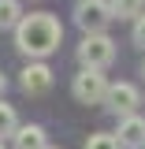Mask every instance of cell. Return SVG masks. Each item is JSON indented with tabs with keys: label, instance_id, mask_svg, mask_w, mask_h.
<instances>
[{
	"label": "cell",
	"instance_id": "2",
	"mask_svg": "<svg viewBox=\"0 0 145 149\" xmlns=\"http://www.w3.org/2000/svg\"><path fill=\"white\" fill-rule=\"evenodd\" d=\"M74 97H78L82 104H101V101L108 97V82H104V74L97 71V67H86V71L74 78Z\"/></svg>",
	"mask_w": 145,
	"mask_h": 149
},
{
	"label": "cell",
	"instance_id": "4",
	"mask_svg": "<svg viewBox=\"0 0 145 149\" xmlns=\"http://www.w3.org/2000/svg\"><path fill=\"white\" fill-rule=\"evenodd\" d=\"M108 19H112V4H104V0H82L78 4V26L89 34H101L108 26Z\"/></svg>",
	"mask_w": 145,
	"mask_h": 149
},
{
	"label": "cell",
	"instance_id": "8",
	"mask_svg": "<svg viewBox=\"0 0 145 149\" xmlns=\"http://www.w3.org/2000/svg\"><path fill=\"white\" fill-rule=\"evenodd\" d=\"M15 149H45V130H41V127L15 130Z\"/></svg>",
	"mask_w": 145,
	"mask_h": 149
},
{
	"label": "cell",
	"instance_id": "5",
	"mask_svg": "<svg viewBox=\"0 0 145 149\" xmlns=\"http://www.w3.org/2000/svg\"><path fill=\"white\" fill-rule=\"evenodd\" d=\"M104 101H108L112 112H119V116L127 119L130 112L138 108V90H134L130 82H115V86H108V97H104Z\"/></svg>",
	"mask_w": 145,
	"mask_h": 149
},
{
	"label": "cell",
	"instance_id": "3",
	"mask_svg": "<svg viewBox=\"0 0 145 149\" xmlns=\"http://www.w3.org/2000/svg\"><path fill=\"white\" fill-rule=\"evenodd\" d=\"M112 56H115V49H112V37H104V34H89L78 45V60L86 67H97V71L104 63H112Z\"/></svg>",
	"mask_w": 145,
	"mask_h": 149
},
{
	"label": "cell",
	"instance_id": "7",
	"mask_svg": "<svg viewBox=\"0 0 145 149\" xmlns=\"http://www.w3.org/2000/svg\"><path fill=\"white\" fill-rule=\"evenodd\" d=\"M119 146H127V149L145 146V119L142 116H127L119 123Z\"/></svg>",
	"mask_w": 145,
	"mask_h": 149
},
{
	"label": "cell",
	"instance_id": "14",
	"mask_svg": "<svg viewBox=\"0 0 145 149\" xmlns=\"http://www.w3.org/2000/svg\"><path fill=\"white\" fill-rule=\"evenodd\" d=\"M4 86H8V82H4V74H0V93H4Z\"/></svg>",
	"mask_w": 145,
	"mask_h": 149
},
{
	"label": "cell",
	"instance_id": "11",
	"mask_svg": "<svg viewBox=\"0 0 145 149\" xmlns=\"http://www.w3.org/2000/svg\"><path fill=\"white\" fill-rule=\"evenodd\" d=\"M11 130H15V108L0 101V138H4V134H11Z\"/></svg>",
	"mask_w": 145,
	"mask_h": 149
},
{
	"label": "cell",
	"instance_id": "12",
	"mask_svg": "<svg viewBox=\"0 0 145 149\" xmlns=\"http://www.w3.org/2000/svg\"><path fill=\"white\" fill-rule=\"evenodd\" d=\"M86 149H119V138H112V134H93Z\"/></svg>",
	"mask_w": 145,
	"mask_h": 149
},
{
	"label": "cell",
	"instance_id": "13",
	"mask_svg": "<svg viewBox=\"0 0 145 149\" xmlns=\"http://www.w3.org/2000/svg\"><path fill=\"white\" fill-rule=\"evenodd\" d=\"M134 41L145 45V15H138V22H134Z\"/></svg>",
	"mask_w": 145,
	"mask_h": 149
},
{
	"label": "cell",
	"instance_id": "6",
	"mask_svg": "<svg viewBox=\"0 0 145 149\" xmlns=\"http://www.w3.org/2000/svg\"><path fill=\"white\" fill-rule=\"evenodd\" d=\"M52 86V71L45 67V63H30L26 71H22V90L26 93H45Z\"/></svg>",
	"mask_w": 145,
	"mask_h": 149
},
{
	"label": "cell",
	"instance_id": "10",
	"mask_svg": "<svg viewBox=\"0 0 145 149\" xmlns=\"http://www.w3.org/2000/svg\"><path fill=\"white\" fill-rule=\"evenodd\" d=\"M19 22V4L15 0H0V26H15Z\"/></svg>",
	"mask_w": 145,
	"mask_h": 149
},
{
	"label": "cell",
	"instance_id": "9",
	"mask_svg": "<svg viewBox=\"0 0 145 149\" xmlns=\"http://www.w3.org/2000/svg\"><path fill=\"white\" fill-rule=\"evenodd\" d=\"M112 15H142V0H112Z\"/></svg>",
	"mask_w": 145,
	"mask_h": 149
},
{
	"label": "cell",
	"instance_id": "1",
	"mask_svg": "<svg viewBox=\"0 0 145 149\" xmlns=\"http://www.w3.org/2000/svg\"><path fill=\"white\" fill-rule=\"evenodd\" d=\"M60 37H63V26L52 15H45V11L19 19V30H15V41L26 56H49L60 45Z\"/></svg>",
	"mask_w": 145,
	"mask_h": 149
}]
</instances>
